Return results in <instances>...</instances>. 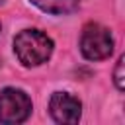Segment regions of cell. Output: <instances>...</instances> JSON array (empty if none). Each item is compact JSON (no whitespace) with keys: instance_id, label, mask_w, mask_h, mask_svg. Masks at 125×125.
I'll list each match as a JSON object with an SVG mask.
<instances>
[{"instance_id":"cell-1","label":"cell","mask_w":125,"mask_h":125,"mask_svg":"<svg viewBox=\"0 0 125 125\" xmlns=\"http://www.w3.org/2000/svg\"><path fill=\"white\" fill-rule=\"evenodd\" d=\"M14 53L23 66H39L53 53V39L39 29H23L14 39Z\"/></svg>"},{"instance_id":"cell-2","label":"cell","mask_w":125,"mask_h":125,"mask_svg":"<svg viewBox=\"0 0 125 125\" xmlns=\"http://www.w3.org/2000/svg\"><path fill=\"white\" fill-rule=\"evenodd\" d=\"M80 51L88 61H104L113 51V37L107 27L88 23L80 35Z\"/></svg>"},{"instance_id":"cell-3","label":"cell","mask_w":125,"mask_h":125,"mask_svg":"<svg viewBox=\"0 0 125 125\" xmlns=\"http://www.w3.org/2000/svg\"><path fill=\"white\" fill-rule=\"evenodd\" d=\"M31 113V98L20 88H4L0 92V121L21 123Z\"/></svg>"},{"instance_id":"cell-4","label":"cell","mask_w":125,"mask_h":125,"mask_svg":"<svg viewBox=\"0 0 125 125\" xmlns=\"http://www.w3.org/2000/svg\"><path fill=\"white\" fill-rule=\"evenodd\" d=\"M49 113L57 123L72 125L78 123L82 115V104L76 96L68 92H55L49 100Z\"/></svg>"},{"instance_id":"cell-5","label":"cell","mask_w":125,"mask_h":125,"mask_svg":"<svg viewBox=\"0 0 125 125\" xmlns=\"http://www.w3.org/2000/svg\"><path fill=\"white\" fill-rule=\"evenodd\" d=\"M31 4H35L39 10L47 12V14H70L78 8L80 0H29Z\"/></svg>"},{"instance_id":"cell-6","label":"cell","mask_w":125,"mask_h":125,"mask_svg":"<svg viewBox=\"0 0 125 125\" xmlns=\"http://www.w3.org/2000/svg\"><path fill=\"white\" fill-rule=\"evenodd\" d=\"M123 57H119V61H117V66H115V72H113V80H115V86H117V90L119 92H123V88H125V82H123Z\"/></svg>"},{"instance_id":"cell-7","label":"cell","mask_w":125,"mask_h":125,"mask_svg":"<svg viewBox=\"0 0 125 125\" xmlns=\"http://www.w3.org/2000/svg\"><path fill=\"white\" fill-rule=\"evenodd\" d=\"M2 2H4V0H0V4H2Z\"/></svg>"}]
</instances>
